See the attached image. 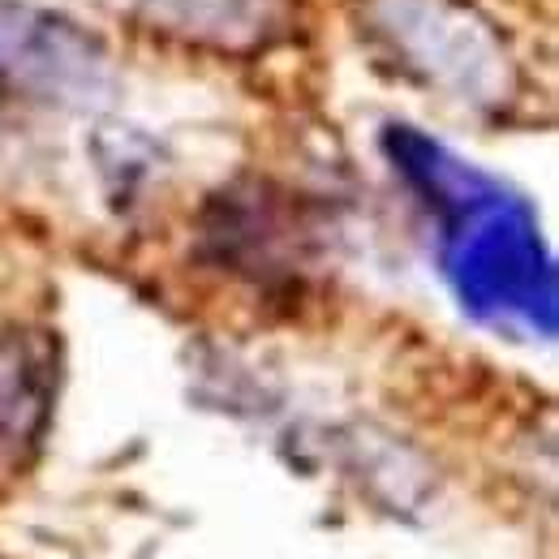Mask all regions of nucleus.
<instances>
[{
	"label": "nucleus",
	"mask_w": 559,
	"mask_h": 559,
	"mask_svg": "<svg viewBox=\"0 0 559 559\" xmlns=\"http://www.w3.org/2000/svg\"><path fill=\"white\" fill-rule=\"evenodd\" d=\"M370 31L401 70L465 104L503 99L512 86L503 35L461 0H374Z\"/></svg>",
	"instance_id": "1"
},
{
	"label": "nucleus",
	"mask_w": 559,
	"mask_h": 559,
	"mask_svg": "<svg viewBox=\"0 0 559 559\" xmlns=\"http://www.w3.org/2000/svg\"><path fill=\"white\" fill-rule=\"evenodd\" d=\"M44 414L39 366L26 345L0 353V435H31V418Z\"/></svg>",
	"instance_id": "3"
},
{
	"label": "nucleus",
	"mask_w": 559,
	"mask_h": 559,
	"mask_svg": "<svg viewBox=\"0 0 559 559\" xmlns=\"http://www.w3.org/2000/svg\"><path fill=\"white\" fill-rule=\"evenodd\" d=\"M108 82V48L66 13L0 0V99L86 104Z\"/></svg>",
	"instance_id": "2"
}]
</instances>
